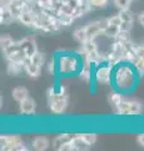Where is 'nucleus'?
Segmentation results:
<instances>
[{
	"mask_svg": "<svg viewBox=\"0 0 144 151\" xmlns=\"http://www.w3.org/2000/svg\"><path fill=\"white\" fill-rule=\"evenodd\" d=\"M94 79L96 83L103 84V86H111V82H113V65L106 62L95 65Z\"/></svg>",
	"mask_w": 144,
	"mask_h": 151,
	"instance_id": "6",
	"label": "nucleus"
},
{
	"mask_svg": "<svg viewBox=\"0 0 144 151\" xmlns=\"http://www.w3.org/2000/svg\"><path fill=\"white\" fill-rule=\"evenodd\" d=\"M58 15V19H59V23H60V27H70L75 18L73 15H69V14H64V13H60V14H57Z\"/></svg>",
	"mask_w": 144,
	"mask_h": 151,
	"instance_id": "25",
	"label": "nucleus"
},
{
	"mask_svg": "<svg viewBox=\"0 0 144 151\" xmlns=\"http://www.w3.org/2000/svg\"><path fill=\"white\" fill-rule=\"evenodd\" d=\"M50 146H52L50 140L46 137V136H43V135L35 136L33 139V141H31V147L36 151H45V150H48Z\"/></svg>",
	"mask_w": 144,
	"mask_h": 151,
	"instance_id": "13",
	"label": "nucleus"
},
{
	"mask_svg": "<svg viewBox=\"0 0 144 151\" xmlns=\"http://www.w3.org/2000/svg\"><path fill=\"white\" fill-rule=\"evenodd\" d=\"M45 63V55L41 52H36V53L26 58L24 62V72L29 76L30 78H38L41 73V68Z\"/></svg>",
	"mask_w": 144,
	"mask_h": 151,
	"instance_id": "4",
	"label": "nucleus"
},
{
	"mask_svg": "<svg viewBox=\"0 0 144 151\" xmlns=\"http://www.w3.org/2000/svg\"><path fill=\"white\" fill-rule=\"evenodd\" d=\"M24 8H25V0H11L10 5H9V9H10V12L13 13L15 20H18V18L20 17V14L24 10Z\"/></svg>",
	"mask_w": 144,
	"mask_h": 151,
	"instance_id": "16",
	"label": "nucleus"
},
{
	"mask_svg": "<svg viewBox=\"0 0 144 151\" xmlns=\"http://www.w3.org/2000/svg\"><path fill=\"white\" fill-rule=\"evenodd\" d=\"M92 9H104L108 6L109 0H89Z\"/></svg>",
	"mask_w": 144,
	"mask_h": 151,
	"instance_id": "30",
	"label": "nucleus"
},
{
	"mask_svg": "<svg viewBox=\"0 0 144 151\" xmlns=\"http://www.w3.org/2000/svg\"><path fill=\"white\" fill-rule=\"evenodd\" d=\"M132 1L133 0H113V4L119 12H124L131 8Z\"/></svg>",
	"mask_w": 144,
	"mask_h": 151,
	"instance_id": "26",
	"label": "nucleus"
},
{
	"mask_svg": "<svg viewBox=\"0 0 144 151\" xmlns=\"http://www.w3.org/2000/svg\"><path fill=\"white\" fill-rule=\"evenodd\" d=\"M120 32V28L119 27H115V25H110L108 24L104 30H103V35L106 37V38H111V39H117V37Z\"/></svg>",
	"mask_w": 144,
	"mask_h": 151,
	"instance_id": "24",
	"label": "nucleus"
},
{
	"mask_svg": "<svg viewBox=\"0 0 144 151\" xmlns=\"http://www.w3.org/2000/svg\"><path fill=\"white\" fill-rule=\"evenodd\" d=\"M108 19V24L110 25H115V27H119L122 25V17H120V14H114V15H110L109 18H106Z\"/></svg>",
	"mask_w": 144,
	"mask_h": 151,
	"instance_id": "31",
	"label": "nucleus"
},
{
	"mask_svg": "<svg viewBox=\"0 0 144 151\" xmlns=\"http://www.w3.org/2000/svg\"><path fill=\"white\" fill-rule=\"evenodd\" d=\"M137 142L144 147V132H143V134H139V135L137 136Z\"/></svg>",
	"mask_w": 144,
	"mask_h": 151,
	"instance_id": "36",
	"label": "nucleus"
},
{
	"mask_svg": "<svg viewBox=\"0 0 144 151\" xmlns=\"http://www.w3.org/2000/svg\"><path fill=\"white\" fill-rule=\"evenodd\" d=\"M57 59L58 74L60 76H73L79 74L84 63L82 54L79 53H60L55 57Z\"/></svg>",
	"mask_w": 144,
	"mask_h": 151,
	"instance_id": "2",
	"label": "nucleus"
},
{
	"mask_svg": "<svg viewBox=\"0 0 144 151\" xmlns=\"http://www.w3.org/2000/svg\"><path fill=\"white\" fill-rule=\"evenodd\" d=\"M80 136H82L83 140H84L89 146H93V145L96 142V140H98V136H96V134H93V132H85V134H80Z\"/></svg>",
	"mask_w": 144,
	"mask_h": 151,
	"instance_id": "29",
	"label": "nucleus"
},
{
	"mask_svg": "<svg viewBox=\"0 0 144 151\" xmlns=\"http://www.w3.org/2000/svg\"><path fill=\"white\" fill-rule=\"evenodd\" d=\"M33 6L39 10H53L54 0H30Z\"/></svg>",
	"mask_w": 144,
	"mask_h": 151,
	"instance_id": "20",
	"label": "nucleus"
},
{
	"mask_svg": "<svg viewBox=\"0 0 144 151\" xmlns=\"http://www.w3.org/2000/svg\"><path fill=\"white\" fill-rule=\"evenodd\" d=\"M35 110H36V102L30 96L19 103V111L21 115H26V116L33 115V113H35Z\"/></svg>",
	"mask_w": 144,
	"mask_h": 151,
	"instance_id": "11",
	"label": "nucleus"
},
{
	"mask_svg": "<svg viewBox=\"0 0 144 151\" xmlns=\"http://www.w3.org/2000/svg\"><path fill=\"white\" fill-rule=\"evenodd\" d=\"M94 68H95V65H93L92 63L84 60L83 67L80 69V72H79V76H80V78L83 81L87 83H90L93 81V78H94Z\"/></svg>",
	"mask_w": 144,
	"mask_h": 151,
	"instance_id": "15",
	"label": "nucleus"
},
{
	"mask_svg": "<svg viewBox=\"0 0 144 151\" xmlns=\"http://www.w3.org/2000/svg\"><path fill=\"white\" fill-rule=\"evenodd\" d=\"M14 20H15V18L10 12V9L6 6H0V23L1 24H10Z\"/></svg>",
	"mask_w": 144,
	"mask_h": 151,
	"instance_id": "19",
	"label": "nucleus"
},
{
	"mask_svg": "<svg viewBox=\"0 0 144 151\" xmlns=\"http://www.w3.org/2000/svg\"><path fill=\"white\" fill-rule=\"evenodd\" d=\"M133 67L135 68V70L138 72V74L140 76H144V58H142V57H137L132 62Z\"/></svg>",
	"mask_w": 144,
	"mask_h": 151,
	"instance_id": "27",
	"label": "nucleus"
},
{
	"mask_svg": "<svg viewBox=\"0 0 144 151\" xmlns=\"http://www.w3.org/2000/svg\"><path fill=\"white\" fill-rule=\"evenodd\" d=\"M137 57H142V58H144V43L137 44Z\"/></svg>",
	"mask_w": 144,
	"mask_h": 151,
	"instance_id": "34",
	"label": "nucleus"
},
{
	"mask_svg": "<svg viewBox=\"0 0 144 151\" xmlns=\"http://www.w3.org/2000/svg\"><path fill=\"white\" fill-rule=\"evenodd\" d=\"M0 149L3 151H26L28 147L19 135H1Z\"/></svg>",
	"mask_w": 144,
	"mask_h": 151,
	"instance_id": "5",
	"label": "nucleus"
},
{
	"mask_svg": "<svg viewBox=\"0 0 144 151\" xmlns=\"http://www.w3.org/2000/svg\"><path fill=\"white\" fill-rule=\"evenodd\" d=\"M15 42L16 40H14L9 34H3L1 38H0V45H1V50L9 48V47L13 45Z\"/></svg>",
	"mask_w": 144,
	"mask_h": 151,
	"instance_id": "28",
	"label": "nucleus"
},
{
	"mask_svg": "<svg viewBox=\"0 0 144 151\" xmlns=\"http://www.w3.org/2000/svg\"><path fill=\"white\" fill-rule=\"evenodd\" d=\"M4 57L8 62H16V63H23L26 60V54L24 53V50L21 49L19 40L15 42L13 45H10L9 48L3 50Z\"/></svg>",
	"mask_w": 144,
	"mask_h": 151,
	"instance_id": "8",
	"label": "nucleus"
},
{
	"mask_svg": "<svg viewBox=\"0 0 144 151\" xmlns=\"http://www.w3.org/2000/svg\"><path fill=\"white\" fill-rule=\"evenodd\" d=\"M69 93L64 84L52 86L48 89V105L55 115H63L68 108Z\"/></svg>",
	"mask_w": 144,
	"mask_h": 151,
	"instance_id": "3",
	"label": "nucleus"
},
{
	"mask_svg": "<svg viewBox=\"0 0 144 151\" xmlns=\"http://www.w3.org/2000/svg\"><path fill=\"white\" fill-rule=\"evenodd\" d=\"M137 19H138V23H139V24H140V25L144 28V12H140V13H139Z\"/></svg>",
	"mask_w": 144,
	"mask_h": 151,
	"instance_id": "35",
	"label": "nucleus"
},
{
	"mask_svg": "<svg viewBox=\"0 0 144 151\" xmlns=\"http://www.w3.org/2000/svg\"><path fill=\"white\" fill-rule=\"evenodd\" d=\"M138 74L135 68L129 62H120L113 67V82L111 86L114 89L122 93H131L138 84Z\"/></svg>",
	"mask_w": 144,
	"mask_h": 151,
	"instance_id": "1",
	"label": "nucleus"
},
{
	"mask_svg": "<svg viewBox=\"0 0 144 151\" xmlns=\"http://www.w3.org/2000/svg\"><path fill=\"white\" fill-rule=\"evenodd\" d=\"M73 38L75 39L79 44H84L85 42L89 39L87 34V29L85 27H80V28H77L73 32Z\"/></svg>",
	"mask_w": 144,
	"mask_h": 151,
	"instance_id": "21",
	"label": "nucleus"
},
{
	"mask_svg": "<svg viewBox=\"0 0 144 151\" xmlns=\"http://www.w3.org/2000/svg\"><path fill=\"white\" fill-rule=\"evenodd\" d=\"M74 136H75V134H69V132H67V134H60L58 136H55L54 140H53V142H52L53 149L60 151V149H62L64 145H67L68 142H70V141L74 139Z\"/></svg>",
	"mask_w": 144,
	"mask_h": 151,
	"instance_id": "14",
	"label": "nucleus"
},
{
	"mask_svg": "<svg viewBox=\"0 0 144 151\" xmlns=\"http://www.w3.org/2000/svg\"><path fill=\"white\" fill-rule=\"evenodd\" d=\"M73 145H74V150L75 151H85L90 149V146L83 140L80 134H75V136L73 139Z\"/></svg>",
	"mask_w": 144,
	"mask_h": 151,
	"instance_id": "22",
	"label": "nucleus"
},
{
	"mask_svg": "<svg viewBox=\"0 0 144 151\" xmlns=\"http://www.w3.org/2000/svg\"><path fill=\"white\" fill-rule=\"evenodd\" d=\"M108 25V19L104 18V19H99V20H94L89 23V24L85 25V29H87V34L89 39H96L100 34H103V30L104 28Z\"/></svg>",
	"mask_w": 144,
	"mask_h": 151,
	"instance_id": "9",
	"label": "nucleus"
},
{
	"mask_svg": "<svg viewBox=\"0 0 144 151\" xmlns=\"http://www.w3.org/2000/svg\"><path fill=\"white\" fill-rule=\"evenodd\" d=\"M123 94H124V93L117 91V89H115L114 92L109 93V96H108V102H109V105L114 108V111L117 110V108L123 103V101H124Z\"/></svg>",
	"mask_w": 144,
	"mask_h": 151,
	"instance_id": "17",
	"label": "nucleus"
},
{
	"mask_svg": "<svg viewBox=\"0 0 144 151\" xmlns=\"http://www.w3.org/2000/svg\"><path fill=\"white\" fill-rule=\"evenodd\" d=\"M21 49L24 50V53L26 54V58H30L33 57L38 50V44H36V40L33 37H25L23 39L19 40Z\"/></svg>",
	"mask_w": 144,
	"mask_h": 151,
	"instance_id": "10",
	"label": "nucleus"
},
{
	"mask_svg": "<svg viewBox=\"0 0 144 151\" xmlns=\"http://www.w3.org/2000/svg\"><path fill=\"white\" fill-rule=\"evenodd\" d=\"M11 96L14 98V101H16L18 103H20L21 101H24L25 98L29 97V91L24 86H18L11 91Z\"/></svg>",
	"mask_w": 144,
	"mask_h": 151,
	"instance_id": "18",
	"label": "nucleus"
},
{
	"mask_svg": "<svg viewBox=\"0 0 144 151\" xmlns=\"http://www.w3.org/2000/svg\"><path fill=\"white\" fill-rule=\"evenodd\" d=\"M10 3H11V0H0V6H6V8H9Z\"/></svg>",
	"mask_w": 144,
	"mask_h": 151,
	"instance_id": "37",
	"label": "nucleus"
},
{
	"mask_svg": "<svg viewBox=\"0 0 144 151\" xmlns=\"http://www.w3.org/2000/svg\"><path fill=\"white\" fill-rule=\"evenodd\" d=\"M8 73L10 76H18L21 72H24V64L16 63V62H8Z\"/></svg>",
	"mask_w": 144,
	"mask_h": 151,
	"instance_id": "23",
	"label": "nucleus"
},
{
	"mask_svg": "<svg viewBox=\"0 0 144 151\" xmlns=\"http://www.w3.org/2000/svg\"><path fill=\"white\" fill-rule=\"evenodd\" d=\"M46 69H48V72L50 74H55L58 73V68H57V59H52L48 62V65H46Z\"/></svg>",
	"mask_w": 144,
	"mask_h": 151,
	"instance_id": "33",
	"label": "nucleus"
},
{
	"mask_svg": "<svg viewBox=\"0 0 144 151\" xmlns=\"http://www.w3.org/2000/svg\"><path fill=\"white\" fill-rule=\"evenodd\" d=\"M117 39L123 42V43H128V42H132L131 38V32H125V30H120L119 34L117 37Z\"/></svg>",
	"mask_w": 144,
	"mask_h": 151,
	"instance_id": "32",
	"label": "nucleus"
},
{
	"mask_svg": "<svg viewBox=\"0 0 144 151\" xmlns=\"http://www.w3.org/2000/svg\"><path fill=\"white\" fill-rule=\"evenodd\" d=\"M120 17H122V25H120V30H125V32H131L132 28L134 25V15L133 13L129 10H124V12H119Z\"/></svg>",
	"mask_w": 144,
	"mask_h": 151,
	"instance_id": "12",
	"label": "nucleus"
},
{
	"mask_svg": "<svg viewBox=\"0 0 144 151\" xmlns=\"http://www.w3.org/2000/svg\"><path fill=\"white\" fill-rule=\"evenodd\" d=\"M114 112L119 116H138L143 112V105L135 100H124Z\"/></svg>",
	"mask_w": 144,
	"mask_h": 151,
	"instance_id": "7",
	"label": "nucleus"
}]
</instances>
